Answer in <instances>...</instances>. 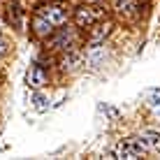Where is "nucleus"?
I'll list each match as a JSON object with an SVG mask.
<instances>
[{
    "label": "nucleus",
    "instance_id": "20e7f679",
    "mask_svg": "<svg viewBox=\"0 0 160 160\" xmlns=\"http://www.w3.org/2000/svg\"><path fill=\"white\" fill-rule=\"evenodd\" d=\"M114 9L125 19H132L137 14V2L135 0H114Z\"/></svg>",
    "mask_w": 160,
    "mask_h": 160
},
{
    "label": "nucleus",
    "instance_id": "f257e3e1",
    "mask_svg": "<svg viewBox=\"0 0 160 160\" xmlns=\"http://www.w3.org/2000/svg\"><path fill=\"white\" fill-rule=\"evenodd\" d=\"M142 153H144V146H142V142L139 139H123L121 144L116 146V151H114V156L116 158H139Z\"/></svg>",
    "mask_w": 160,
    "mask_h": 160
},
{
    "label": "nucleus",
    "instance_id": "ddd939ff",
    "mask_svg": "<svg viewBox=\"0 0 160 160\" xmlns=\"http://www.w3.org/2000/svg\"><path fill=\"white\" fill-rule=\"evenodd\" d=\"M88 2H95V0H88Z\"/></svg>",
    "mask_w": 160,
    "mask_h": 160
},
{
    "label": "nucleus",
    "instance_id": "f8f14e48",
    "mask_svg": "<svg viewBox=\"0 0 160 160\" xmlns=\"http://www.w3.org/2000/svg\"><path fill=\"white\" fill-rule=\"evenodd\" d=\"M5 51H7V47H5V40H2V37H0V56H2Z\"/></svg>",
    "mask_w": 160,
    "mask_h": 160
},
{
    "label": "nucleus",
    "instance_id": "423d86ee",
    "mask_svg": "<svg viewBox=\"0 0 160 160\" xmlns=\"http://www.w3.org/2000/svg\"><path fill=\"white\" fill-rule=\"evenodd\" d=\"M32 28H35V35H37V37H49V35L53 32V26L49 23L47 19H42L40 14H37L35 21H32Z\"/></svg>",
    "mask_w": 160,
    "mask_h": 160
},
{
    "label": "nucleus",
    "instance_id": "39448f33",
    "mask_svg": "<svg viewBox=\"0 0 160 160\" xmlns=\"http://www.w3.org/2000/svg\"><path fill=\"white\" fill-rule=\"evenodd\" d=\"M137 139L142 142V146H144V148H153V146L160 144V132L158 130H142Z\"/></svg>",
    "mask_w": 160,
    "mask_h": 160
},
{
    "label": "nucleus",
    "instance_id": "0eeeda50",
    "mask_svg": "<svg viewBox=\"0 0 160 160\" xmlns=\"http://www.w3.org/2000/svg\"><path fill=\"white\" fill-rule=\"evenodd\" d=\"M112 32V23H98L95 26V30L91 32V44H100L104 42V37Z\"/></svg>",
    "mask_w": 160,
    "mask_h": 160
},
{
    "label": "nucleus",
    "instance_id": "7ed1b4c3",
    "mask_svg": "<svg viewBox=\"0 0 160 160\" xmlns=\"http://www.w3.org/2000/svg\"><path fill=\"white\" fill-rule=\"evenodd\" d=\"M40 16H42V19H47L53 28L65 23V12L58 7V5H42V7H40Z\"/></svg>",
    "mask_w": 160,
    "mask_h": 160
},
{
    "label": "nucleus",
    "instance_id": "9d476101",
    "mask_svg": "<svg viewBox=\"0 0 160 160\" xmlns=\"http://www.w3.org/2000/svg\"><path fill=\"white\" fill-rule=\"evenodd\" d=\"M104 58V51H102V49H98V51H91V53H88V65H98V63H100V60Z\"/></svg>",
    "mask_w": 160,
    "mask_h": 160
},
{
    "label": "nucleus",
    "instance_id": "1a4fd4ad",
    "mask_svg": "<svg viewBox=\"0 0 160 160\" xmlns=\"http://www.w3.org/2000/svg\"><path fill=\"white\" fill-rule=\"evenodd\" d=\"M148 109L153 112L156 118H160V93H151L148 95Z\"/></svg>",
    "mask_w": 160,
    "mask_h": 160
},
{
    "label": "nucleus",
    "instance_id": "9b49d317",
    "mask_svg": "<svg viewBox=\"0 0 160 160\" xmlns=\"http://www.w3.org/2000/svg\"><path fill=\"white\" fill-rule=\"evenodd\" d=\"M35 102H37V107H40V109H44V98L42 95H35Z\"/></svg>",
    "mask_w": 160,
    "mask_h": 160
},
{
    "label": "nucleus",
    "instance_id": "6e6552de",
    "mask_svg": "<svg viewBox=\"0 0 160 160\" xmlns=\"http://www.w3.org/2000/svg\"><path fill=\"white\" fill-rule=\"evenodd\" d=\"M28 84L35 86V88H40L44 84V72H42L40 68H32L30 72H28Z\"/></svg>",
    "mask_w": 160,
    "mask_h": 160
},
{
    "label": "nucleus",
    "instance_id": "f03ea898",
    "mask_svg": "<svg viewBox=\"0 0 160 160\" xmlns=\"http://www.w3.org/2000/svg\"><path fill=\"white\" fill-rule=\"evenodd\" d=\"M98 19H102V9H95V7H79V9H77V14H74L77 26H81V28L93 26Z\"/></svg>",
    "mask_w": 160,
    "mask_h": 160
}]
</instances>
